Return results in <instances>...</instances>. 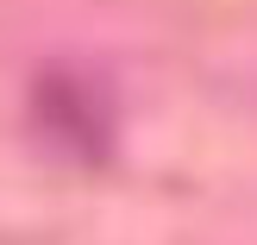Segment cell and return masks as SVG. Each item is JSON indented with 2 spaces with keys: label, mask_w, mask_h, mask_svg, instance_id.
I'll use <instances>...</instances> for the list:
<instances>
[{
  "label": "cell",
  "mask_w": 257,
  "mask_h": 245,
  "mask_svg": "<svg viewBox=\"0 0 257 245\" xmlns=\"http://www.w3.org/2000/svg\"><path fill=\"white\" fill-rule=\"evenodd\" d=\"M38 126H50V138H57L63 151H75V157H100V151L113 145L107 101H100L82 75H57L50 69L44 82H38Z\"/></svg>",
  "instance_id": "cell-1"
}]
</instances>
